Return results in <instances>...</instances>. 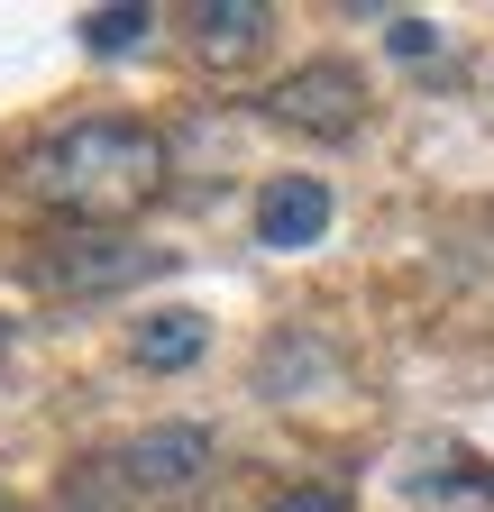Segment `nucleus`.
Listing matches in <instances>:
<instances>
[{"instance_id": "nucleus-4", "label": "nucleus", "mask_w": 494, "mask_h": 512, "mask_svg": "<svg viewBox=\"0 0 494 512\" xmlns=\"http://www.w3.org/2000/svg\"><path fill=\"white\" fill-rule=\"evenodd\" d=\"M119 485L129 494H193L211 467H220V439L202 430V421H156V430H138L129 448H119Z\"/></svg>"}, {"instance_id": "nucleus-6", "label": "nucleus", "mask_w": 494, "mask_h": 512, "mask_svg": "<svg viewBox=\"0 0 494 512\" xmlns=\"http://www.w3.org/2000/svg\"><path fill=\"white\" fill-rule=\"evenodd\" d=\"M321 229H330V192L312 174H284V183L257 192V247H284L293 256V247H312Z\"/></svg>"}, {"instance_id": "nucleus-8", "label": "nucleus", "mask_w": 494, "mask_h": 512, "mask_svg": "<svg viewBox=\"0 0 494 512\" xmlns=\"http://www.w3.org/2000/svg\"><path fill=\"white\" fill-rule=\"evenodd\" d=\"M74 37H83L92 55H129V46L156 37V10H147V0H101V10L74 19Z\"/></svg>"}, {"instance_id": "nucleus-1", "label": "nucleus", "mask_w": 494, "mask_h": 512, "mask_svg": "<svg viewBox=\"0 0 494 512\" xmlns=\"http://www.w3.org/2000/svg\"><path fill=\"white\" fill-rule=\"evenodd\" d=\"M19 192L46 202L65 229H119L165 192V138L147 119H74L46 128L19 156Z\"/></svg>"}, {"instance_id": "nucleus-2", "label": "nucleus", "mask_w": 494, "mask_h": 512, "mask_svg": "<svg viewBox=\"0 0 494 512\" xmlns=\"http://www.w3.org/2000/svg\"><path fill=\"white\" fill-rule=\"evenodd\" d=\"M366 101H376V92H366V74L348 55H312V64H293V74H275L257 92V110L275 128H293V138H357Z\"/></svg>"}, {"instance_id": "nucleus-10", "label": "nucleus", "mask_w": 494, "mask_h": 512, "mask_svg": "<svg viewBox=\"0 0 494 512\" xmlns=\"http://www.w3.org/2000/svg\"><path fill=\"white\" fill-rule=\"evenodd\" d=\"M385 46H394V55H412V64H421V55H430V46H440V28H430V19H412V10H403V19H394V28H385Z\"/></svg>"}, {"instance_id": "nucleus-7", "label": "nucleus", "mask_w": 494, "mask_h": 512, "mask_svg": "<svg viewBox=\"0 0 494 512\" xmlns=\"http://www.w3.org/2000/svg\"><path fill=\"white\" fill-rule=\"evenodd\" d=\"M202 311H183V302H165V311H147L138 330H129V357L147 366V375H174V366H193L202 357Z\"/></svg>"}, {"instance_id": "nucleus-5", "label": "nucleus", "mask_w": 494, "mask_h": 512, "mask_svg": "<svg viewBox=\"0 0 494 512\" xmlns=\"http://www.w3.org/2000/svg\"><path fill=\"white\" fill-rule=\"evenodd\" d=\"M183 37H193L202 64H247L275 37V10L266 0H193V10H183Z\"/></svg>"}, {"instance_id": "nucleus-3", "label": "nucleus", "mask_w": 494, "mask_h": 512, "mask_svg": "<svg viewBox=\"0 0 494 512\" xmlns=\"http://www.w3.org/2000/svg\"><path fill=\"white\" fill-rule=\"evenodd\" d=\"M165 256L147 247V238H129V229H55L46 247H37V284L46 293H74V302H92V293H129L138 275H156Z\"/></svg>"}, {"instance_id": "nucleus-9", "label": "nucleus", "mask_w": 494, "mask_h": 512, "mask_svg": "<svg viewBox=\"0 0 494 512\" xmlns=\"http://www.w3.org/2000/svg\"><path fill=\"white\" fill-rule=\"evenodd\" d=\"M266 512H348V494H339V485H293V494H275Z\"/></svg>"}, {"instance_id": "nucleus-11", "label": "nucleus", "mask_w": 494, "mask_h": 512, "mask_svg": "<svg viewBox=\"0 0 494 512\" xmlns=\"http://www.w3.org/2000/svg\"><path fill=\"white\" fill-rule=\"evenodd\" d=\"M0 366H10V320H0Z\"/></svg>"}]
</instances>
